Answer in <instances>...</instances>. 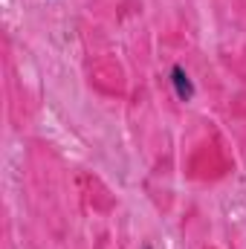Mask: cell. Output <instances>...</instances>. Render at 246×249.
I'll return each instance as SVG.
<instances>
[{
  "label": "cell",
  "instance_id": "6da1fadb",
  "mask_svg": "<svg viewBox=\"0 0 246 249\" xmlns=\"http://www.w3.org/2000/svg\"><path fill=\"white\" fill-rule=\"evenodd\" d=\"M171 84H174V93H177L180 102H191L194 99V81L188 78V72H185L180 64L171 67Z\"/></svg>",
  "mask_w": 246,
  "mask_h": 249
},
{
  "label": "cell",
  "instance_id": "7a4b0ae2",
  "mask_svg": "<svg viewBox=\"0 0 246 249\" xmlns=\"http://www.w3.org/2000/svg\"><path fill=\"white\" fill-rule=\"evenodd\" d=\"M145 249H151V247H145Z\"/></svg>",
  "mask_w": 246,
  "mask_h": 249
}]
</instances>
